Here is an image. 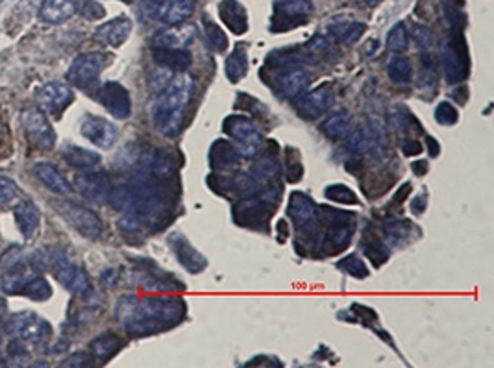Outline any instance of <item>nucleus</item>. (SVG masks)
<instances>
[{
    "instance_id": "nucleus-62",
    "label": "nucleus",
    "mask_w": 494,
    "mask_h": 368,
    "mask_svg": "<svg viewBox=\"0 0 494 368\" xmlns=\"http://www.w3.org/2000/svg\"><path fill=\"white\" fill-rule=\"evenodd\" d=\"M124 2H128V4H130V2H133V0H124Z\"/></svg>"
},
{
    "instance_id": "nucleus-45",
    "label": "nucleus",
    "mask_w": 494,
    "mask_h": 368,
    "mask_svg": "<svg viewBox=\"0 0 494 368\" xmlns=\"http://www.w3.org/2000/svg\"><path fill=\"white\" fill-rule=\"evenodd\" d=\"M387 46L392 52H403L408 48V30L402 23H398L387 35Z\"/></svg>"
},
{
    "instance_id": "nucleus-3",
    "label": "nucleus",
    "mask_w": 494,
    "mask_h": 368,
    "mask_svg": "<svg viewBox=\"0 0 494 368\" xmlns=\"http://www.w3.org/2000/svg\"><path fill=\"white\" fill-rule=\"evenodd\" d=\"M444 78L448 84H459L468 76V54L463 35L455 34L444 41L441 52Z\"/></svg>"
},
{
    "instance_id": "nucleus-46",
    "label": "nucleus",
    "mask_w": 494,
    "mask_h": 368,
    "mask_svg": "<svg viewBox=\"0 0 494 368\" xmlns=\"http://www.w3.org/2000/svg\"><path fill=\"white\" fill-rule=\"evenodd\" d=\"M435 121L443 126H454L459 121V113L450 102H441L435 108Z\"/></svg>"
},
{
    "instance_id": "nucleus-61",
    "label": "nucleus",
    "mask_w": 494,
    "mask_h": 368,
    "mask_svg": "<svg viewBox=\"0 0 494 368\" xmlns=\"http://www.w3.org/2000/svg\"><path fill=\"white\" fill-rule=\"evenodd\" d=\"M379 2H381V0H368V4H370V6H374V4H379Z\"/></svg>"
},
{
    "instance_id": "nucleus-34",
    "label": "nucleus",
    "mask_w": 494,
    "mask_h": 368,
    "mask_svg": "<svg viewBox=\"0 0 494 368\" xmlns=\"http://www.w3.org/2000/svg\"><path fill=\"white\" fill-rule=\"evenodd\" d=\"M247 69H248V61H247V54H245V48L237 46L236 50L231 52L228 59H226V76L231 84H237L247 76Z\"/></svg>"
},
{
    "instance_id": "nucleus-39",
    "label": "nucleus",
    "mask_w": 494,
    "mask_h": 368,
    "mask_svg": "<svg viewBox=\"0 0 494 368\" xmlns=\"http://www.w3.org/2000/svg\"><path fill=\"white\" fill-rule=\"evenodd\" d=\"M324 196H326L327 200L337 202V204H350V206H354V204H359V198H357L356 193H354L350 187H346V185H341V184H335V185H330V187H326V191H324Z\"/></svg>"
},
{
    "instance_id": "nucleus-59",
    "label": "nucleus",
    "mask_w": 494,
    "mask_h": 368,
    "mask_svg": "<svg viewBox=\"0 0 494 368\" xmlns=\"http://www.w3.org/2000/svg\"><path fill=\"white\" fill-rule=\"evenodd\" d=\"M454 97L459 104H465L466 102V89H465V87H459L457 91H454Z\"/></svg>"
},
{
    "instance_id": "nucleus-26",
    "label": "nucleus",
    "mask_w": 494,
    "mask_h": 368,
    "mask_svg": "<svg viewBox=\"0 0 494 368\" xmlns=\"http://www.w3.org/2000/svg\"><path fill=\"white\" fill-rule=\"evenodd\" d=\"M239 159H241V154L237 152L234 144L226 143V141H215L209 150V163L215 171L234 167Z\"/></svg>"
},
{
    "instance_id": "nucleus-7",
    "label": "nucleus",
    "mask_w": 494,
    "mask_h": 368,
    "mask_svg": "<svg viewBox=\"0 0 494 368\" xmlns=\"http://www.w3.org/2000/svg\"><path fill=\"white\" fill-rule=\"evenodd\" d=\"M50 261L54 274H56V280L70 294L80 296V298H86V296L91 294V282H89V276H87L84 269L73 265L69 259L65 258V255H59V253L50 258Z\"/></svg>"
},
{
    "instance_id": "nucleus-30",
    "label": "nucleus",
    "mask_w": 494,
    "mask_h": 368,
    "mask_svg": "<svg viewBox=\"0 0 494 368\" xmlns=\"http://www.w3.org/2000/svg\"><path fill=\"white\" fill-rule=\"evenodd\" d=\"M330 35L345 45H354L365 32V24L356 23V21H334L327 26Z\"/></svg>"
},
{
    "instance_id": "nucleus-52",
    "label": "nucleus",
    "mask_w": 494,
    "mask_h": 368,
    "mask_svg": "<svg viewBox=\"0 0 494 368\" xmlns=\"http://www.w3.org/2000/svg\"><path fill=\"white\" fill-rule=\"evenodd\" d=\"M426 206H428V196H426V193H422V195L417 196V198L413 200V204H411V211H413L415 215L424 213Z\"/></svg>"
},
{
    "instance_id": "nucleus-35",
    "label": "nucleus",
    "mask_w": 494,
    "mask_h": 368,
    "mask_svg": "<svg viewBox=\"0 0 494 368\" xmlns=\"http://www.w3.org/2000/svg\"><path fill=\"white\" fill-rule=\"evenodd\" d=\"M322 132L330 139H343L350 132V117L346 113H335L322 124Z\"/></svg>"
},
{
    "instance_id": "nucleus-8",
    "label": "nucleus",
    "mask_w": 494,
    "mask_h": 368,
    "mask_svg": "<svg viewBox=\"0 0 494 368\" xmlns=\"http://www.w3.org/2000/svg\"><path fill=\"white\" fill-rule=\"evenodd\" d=\"M21 124L24 128L26 139L37 148L48 150L56 144V133L50 122L46 121L45 113L37 108H26L21 113Z\"/></svg>"
},
{
    "instance_id": "nucleus-25",
    "label": "nucleus",
    "mask_w": 494,
    "mask_h": 368,
    "mask_svg": "<svg viewBox=\"0 0 494 368\" xmlns=\"http://www.w3.org/2000/svg\"><path fill=\"white\" fill-rule=\"evenodd\" d=\"M193 35H195V28L189 24H182V26L174 24V28L165 30L155 35L154 46L158 48H184L187 43H191Z\"/></svg>"
},
{
    "instance_id": "nucleus-37",
    "label": "nucleus",
    "mask_w": 494,
    "mask_h": 368,
    "mask_svg": "<svg viewBox=\"0 0 494 368\" xmlns=\"http://www.w3.org/2000/svg\"><path fill=\"white\" fill-rule=\"evenodd\" d=\"M346 146L354 154H365L372 146V130H368L367 126L356 128L346 141Z\"/></svg>"
},
{
    "instance_id": "nucleus-53",
    "label": "nucleus",
    "mask_w": 494,
    "mask_h": 368,
    "mask_svg": "<svg viewBox=\"0 0 494 368\" xmlns=\"http://www.w3.org/2000/svg\"><path fill=\"white\" fill-rule=\"evenodd\" d=\"M10 356L12 357H24L26 356V351H24V346L19 342V340H15V342H12L10 345Z\"/></svg>"
},
{
    "instance_id": "nucleus-5",
    "label": "nucleus",
    "mask_w": 494,
    "mask_h": 368,
    "mask_svg": "<svg viewBox=\"0 0 494 368\" xmlns=\"http://www.w3.org/2000/svg\"><path fill=\"white\" fill-rule=\"evenodd\" d=\"M58 211L64 215V219L69 222L73 228L80 231L82 235L87 239H98L102 235L104 224L102 220L98 219V215L91 211L89 207H84L80 204H75L70 200H61L56 204Z\"/></svg>"
},
{
    "instance_id": "nucleus-50",
    "label": "nucleus",
    "mask_w": 494,
    "mask_h": 368,
    "mask_svg": "<svg viewBox=\"0 0 494 368\" xmlns=\"http://www.w3.org/2000/svg\"><path fill=\"white\" fill-rule=\"evenodd\" d=\"M93 365V356H89V354H86V351H78V354H75V356L67 357L64 362H61V367H91Z\"/></svg>"
},
{
    "instance_id": "nucleus-16",
    "label": "nucleus",
    "mask_w": 494,
    "mask_h": 368,
    "mask_svg": "<svg viewBox=\"0 0 494 368\" xmlns=\"http://www.w3.org/2000/svg\"><path fill=\"white\" fill-rule=\"evenodd\" d=\"M287 213L305 235H310V233L315 231L316 207L311 202L310 196L302 195V193H293L291 200H289Z\"/></svg>"
},
{
    "instance_id": "nucleus-4",
    "label": "nucleus",
    "mask_w": 494,
    "mask_h": 368,
    "mask_svg": "<svg viewBox=\"0 0 494 368\" xmlns=\"http://www.w3.org/2000/svg\"><path fill=\"white\" fill-rule=\"evenodd\" d=\"M225 132L230 135L234 141H237V152L241 154V157H254L258 154L259 146H261V133L258 132V128L254 126V122L250 119L243 115H230L225 121Z\"/></svg>"
},
{
    "instance_id": "nucleus-57",
    "label": "nucleus",
    "mask_w": 494,
    "mask_h": 368,
    "mask_svg": "<svg viewBox=\"0 0 494 368\" xmlns=\"http://www.w3.org/2000/svg\"><path fill=\"white\" fill-rule=\"evenodd\" d=\"M413 171L415 174H419V176H424L426 173H428V162H415L413 163Z\"/></svg>"
},
{
    "instance_id": "nucleus-27",
    "label": "nucleus",
    "mask_w": 494,
    "mask_h": 368,
    "mask_svg": "<svg viewBox=\"0 0 494 368\" xmlns=\"http://www.w3.org/2000/svg\"><path fill=\"white\" fill-rule=\"evenodd\" d=\"M61 155L70 167L80 168V171H89V168L97 167L100 163V155L91 152V150L80 148L76 144H65L61 148Z\"/></svg>"
},
{
    "instance_id": "nucleus-1",
    "label": "nucleus",
    "mask_w": 494,
    "mask_h": 368,
    "mask_svg": "<svg viewBox=\"0 0 494 368\" xmlns=\"http://www.w3.org/2000/svg\"><path fill=\"white\" fill-rule=\"evenodd\" d=\"M185 302L178 296H124L117 304V318L132 337H149L182 322Z\"/></svg>"
},
{
    "instance_id": "nucleus-2",
    "label": "nucleus",
    "mask_w": 494,
    "mask_h": 368,
    "mask_svg": "<svg viewBox=\"0 0 494 368\" xmlns=\"http://www.w3.org/2000/svg\"><path fill=\"white\" fill-rule=\"evenodd\" d=\"M193 91L195 80L185 72H180L173 80L167 81V86L163 87L152 108V122L158 128V132L167 137L178 135Z\"/></svg>"
},
{
    "instance_id": "nucleus-6",
    "label": "nucleus",
    "mask_w": 494,
    "mask_h": 368,
    "mask_svg": "<svg viewBox=\"0 0 494 368\" xmlns=\"http://www.w3.org/2000/svg\"><path fill=\"white\" fill-rule=\"evenodd\" d=\"M6 331L13 335L15 339H21L24 342H43L52 335L50 324L45 318H41L35 313H19L13 315L6 324Z\"/></svg>"
},
{
    "instance_id": "nucleus-9",
    "label": "nucleus",
    "mask_w": 494,
    "mask_h": 368,
    "mask_svg": "<svg viewBox=\"0 0 494 368\" xmlns=\"http://www.w3.org/2000/svg\"><path fill=\"white\" fill-rule=\"evenodd\" d=\"M106 65V56L100 52H87L82 54L70 64L67 70V80L76 87H87L97 81Z\"/></svg>"
},
{
    "instance_id": "nucleus-56",
    "label": "nucleus",
    "mask_w": 494,
    "mask_h": 368,
    "mask_svg": "<svg viewBox=\"0 0 494 368\" xmlns=\"http://www.w3.org/2000/svg\"><path fill=\"white\" fill-rule=\"evenodd\" d=\"M160 4H161V0H144V8H146V12H149L150 15H155V12H158Z\"/></svg>"
},
{
    "instance_id": "nucleus-49",
    "label": "nucleus",
    "mask_w": 494,
    "mask_h": 368,
    "mask_svg": "<svg viewBox=\"0 0 494 368\" xmlns=\"http://www.w3.org/2000/svg\"><path fill=\"white\" fill-rule=\"evenodd\" d=\"M413 39L415 45L422 48V50H426V48H430L431 43H433V35H431L430 28H426L422 24H417L413 28Z\"/></svg>"
},
{
    "instance_id": "nucleus-58",
    "label": "nucleus",
    "mask_w": 494,
    "mask_h": 368,
    "mask_svg": "<svg viewBox=\"0 0 494 368\" xmlns=\"http://www.w3.org/2000/svg\"><path fill=\"white\" fill-rule=\"evenodd\" d=\"M378 46H379L378 39H372V41H368V45H367V48H365V54H367L368 58H370V56H374V54H376V50H378Z\"/></svg>"
},
{
    "instance_id": "nucleus-15",
    "label": "nucleus",
    "mask_w": 494,
    "mask_h": 368,
    "mask_svg": "<svg viewBox=\"0 0 494 368\" xmlns=\"http://www.w3.org/2000/svg\"><path fill=\"white\" fill-rule=\"evenodd\" d=\"M75 189L80 193L86 200H91L95 204H106L109 200L111 184L109 178L102 173H86L78 174L75 180Z\"/></svg>"
},
{
    "instance_id": "nucleus-42",
    "label": "nucleus",
    "mask_w": 494,
    "mask_h": 368,
    "mask_svg": "<svg viewBox=\"0 0 494 368\" xmlns=\"http://www.w3.org/2000/svg\"><path fill=\"white\" fill-rule=\"evenodd\" d=\"M206 37L209 41V46H211L215 52H225L228 48V39H226V34L222 30L218 28V24H215L213 21H207L206 19Z\"/></svg>"
},
{
    "instance_id": "nucleus-43",
    "label": "nucleus",
    "mask_w": 494,
    "mask_h": 368,
    "mask_svg": "<svg viewBox=\"0 0 494 368\" xmlns=\"http://www.w3.org/2000/svg\"><path fill=\"white\" fill-rule=\"evenodd\" d=\"M339 269L341 271H345L346 274H350V276L361 278V280L368 276V269L367 265H365V261H363L359 255H356V253L346 255V258L339 263Z\"/></svg>"
},
{
    "instance_id": "nucleus-24",
    "label": "nucleus",
    "mask_w": 494,
    "mask_h": 368,
    "mask_svg": "<svg viewBox=\"0 0 494 368\" xmlns=\"http://www.w3.org/2000/svg\"><path fill=\"white\" fill-rule=\"evenodd\" d=\"M152 58H154L155 64L165 67V69L182 70V72L185 69H189L191 64H193L191 54L184 48H158V46H154Z\"/></svg>"
},
{
    "instance_id": "nucleus-48",
    "label": "nucleus",
    "mask_w": 494,
    "mask_h": 368,
    "mask_svg": "<svg viewBox=\"0 0 494 368\" xmlns=\"http://www.w3.org/2000/svg\"><path fill=\"white\" fill-rule=\"evenodd\" d=\"M78 12L89 21H98V19L104 17V8L95 0H82V6L78 8Z\"/></svg>"
},
{
    "instance_id": "nucleus-41",
    "label": "nucleus",
    "mask_w": 494,
    "mask_h": 368,
    "mask_svg": "<svg viewBox=\"0 0 494 368\" xmlns=\"http://www.w3.org/2000/svg\"><path fill=\"white\" fill-rule=\"evenodd\" d=\"M24 294L32 300H37V302H43V300H48L52 294V289L48 285L45 278H32L26 285H24Z\"/></svg>"
},
{
    "instance_id": "nucleus-51",
    "label": "nucleus",
    "mask_w": 494,
    "mask_h": 368,
    "mask_svg": "<svg viewBox=\"0 0 494 368\" xmlns=\"http://www.w3.org/2000/svg\"><path fill=\"white\" fill-rule=\"evenodd\" d=\"M402 152L408 157L419 155L422 152V144L419 141H413V139H406V141H402Z\"/></svg>"
},
{
    "instance_id": "nucleus-13",
    "label": "nucleus",
    "mask_w": 494,
    "mask_h": 368,
    "mask_svg": "<svg viewBox=\"0 0 494 368\" xmlns=\"http://www.w3.org/2000/svg\"><path fill=\"white\" fill-rule=\"evenodd\" d=\"M98 100L104 108L115 117V119H128L132 113V100H130V93L124 86L117 84V81H108L100 87L98 91Z\"/></svg>"
},
{
    "instance_id": "nucleus-17",
    "label": "nucleus",
    "mask_w": 494,
    "mask_h": 368,
    "mask_svg": "<svg viewBox=\"0 0 494 368\" xmlns=\"http://www.w3.org/2000/svg\"><path fill=\"white\" fill-rule=\"evenodd\" d=\"M169 244H171L174 255L178 258L180 265L184 267L185 271H189L191 274H198L206 269V258L196 252L195 246L182 233H173L169 239Z\"/></svg>"
},
{
    "instance_id": "nucleus-64",
    "label": "nucleus",
    "mask_w": 494,
    "mask_h": 368,
    "mask_svg": "<svg viewBox=\"0 0 494 368\" xmlns=\"http://www.w3.org/2000/svg\"><path fill=\"white\" fill-rule=\"evenodd\" d=\"M0 132H2V124H0Z\"/></svg>"
},
{
    "instance_id": "nucleus-38",
    "label": "nucleus",
    "mask_w": 494,
    "mask_h": 368,
    "mask_svg": "<svg viewBox=\"0 0 494 368\" xmlns=\"http://www.w3.org/2000/svg\"><path fill=\"white\" fill-rule=\"evenodd\" d=\"M387 75L395 84H408L413 76V69L406 58H395L387 65Z\"/></svg>"
},
{
    "instance_id": "nucleus-22",
    "label": "nucleus",
    "mask_w": 494,
    "mask_h": 368,
    "mask_svg": "<svg viewBox=\"0 0 494 368\" xmlns=\"http://www.w3.org/2000/svg\"><path fill=\"white\" fill-rule=\"evenodd\" d=\"M218 13H220L222 23L236 35H243L248 30V15L241 2H237V0H222L220 6H218Z\"/></svg>"
},
{
    "instance_id": "nucleus-23",
    "label": "nucleus",
    "mask_w": 494,
    "mask_h": 368,
    "mask_svg": "<svg viewBox=\"0 0 494 368\" xmlns=\"http://www.w3.org/2000/svg\"><path fill=\"white\" fill-rule=\"evenodd\" d=\"M32 171H34L35 178L39 180L46 189L54 191L58 195H69L70 191H73L67 178L50 163H35Z\"/></svg>"
},
{
    "instance_id": "nucleus-20",
    "label": "nucleus",
    "mask_w": 494,
    "mask_h": 368,
    "mask_svg": "<svg viewBox=\"0 0 494 368\" xmlns=\"http://www.w3.org/2000/svg\"><path fill=\"white\" fill-rule=\"evenodd\" d=\"M78 12V0H43L39 17L46 24H61Z\"/></svg>"
},
{
    "instance_id": "nucleus-54",
    "label": "nucleus",
    "mask_w": 494,
    "mask_h": 368,
    "mask_svg": "<svg viewBox=\"0 0 494 368\" xmlns=\"http://www.w3.org/2000/svg\"><path fill=\"white\" fill-rule=\"evenodd\" d=\"M411 193V184H406L400 187V191H398L397 195H395V204H402V200L406 198V196Z\"/></svg>"
},
{
    "instance_id": "nucleus-28",
    "label": "nucleus",
    "mask_w": 494,
    "mask_h": 368,
    "mask_svg": "<svg viewBox=\"0 0 494 368\" xmlns=\"http://www.w3.org/2000/svg\"><path fill=\"white\" fill-rule=\"evenodd\" d=\"M32 271L30 267L23 265V263H17V265L10 267L6 271V274L2 276V282H0V287L2 291L8 294L13 293H21L24 289V285L32 280Z\"/></svg>"
},
{
    "instance_id": "nucleus-44",
    "label": "nucleus",
    "mask_w": 494,
    "mask_h": 368,
    "mask_svg": "<svg viewBox=\"0 0 494 368\" xmlns=\"http://www.w3.org/2000/svg\"><path fill=\"white\" fill-rule=\"evenodd\" d=\"M363 252L367 253V258L372 261L374 265L379 267L383 265L387 261V258H389V252H387V248L381 244V242H378L376 239H365L363 241Z\"/></svg>"
},
{
    "instance_id": "nucleus-63",
    "label": "nucleus",
    "mask_w": 494,
    "mask_h": 368,
    "mask_svg": "<svg viewBox=\"0 0 494 368\" xmlns=\"http://www.w3.org/2000/svg\"><path fill=\"white\" fill-rule=\"evenodd\" d=\"M0 345H2V337H0Z\"/></svg>"
},
{
    "instance_id": "nucleus-32",
    "label": "nucleus",
    "mask_w": 494,
    "mask_h": 368,
    "mask_svg": "<svg viewBox=\"0 0 494 368\" xmlns=\"http://www.w3.org/2000/svg\"><path fill=\"white\" fill-rule=\"evenodd\" d=\"M310 81H311V76L307 70L293 69L289 70V72H285V75L280 78V86H282L283 93H285L287 97H298L300 93L310 86Z\"/></svg>"
},
{
    "instance_id": "nucleus-18",
    "label": "nucleus",
    "mask_w": 494,
    "mask_h": 368,
    "mask_svg": "<svg viewBox=\"0 0 494 368\" xmlns=\"http://www.w3.org/2000/svg\"><path fill=\"white\" fill-rule=\"evenodd\" d=\"M132 32V21L128 17H117L109 23L98 26L95 32V39L106 46H121Z\"/></svg>"
},
{
    "instance_id": "nucleus-11",
    "label": "nucleus",
    "mask_w": 494,
    "mask_h": 368,
    "mask_svg": "<svg viewBox=\"0 0 494 368\" xmlns=\"http://www.w3.org/2000/svg\"><path fill=\"white\" fill-rule=\"evenodd\" d=\"M278 195L272 196V189L265 191L259 198H248V200H241L234 207V217L239 224L243 226H259V220L267 219V211L270 207L276 206Z\"/></svg>"
},
{
    "instance_id": "nucleus-36",
    "label": "nucleus",
    "mask_w": 494,
    "mask_h": 368,
    "mask_svg": "<svg viewBox=\"0 0 494 368\" xmlns=\"http://www.w3.org/2000/svg\"><path fill=\"white\" fill-rule=\"evenodd\" d=\"M278 171H280V167H278V162L274 155H270L269 152H265V154H261L256 159V163H254L252 167V176L258 182H263V180H270L274 178L278 174Z\"/></svg>"
},
{
    "instance_id": "nucleus-33",
    "label": "nucleus",
    "mask_w": 494,
    "mask_h": 368,
    "mask_svg": "<svg viewBox=\"0 0 494 368\" xmlns=\"http://www.w3.org/2000/svg\"><path fill=\"white\" fill-rule=\"evenodd\" d=\"M411 231H419L409 220H387L383 226V233L389 244L398 246L411 239Z\"/></svg>"
},
{
    "instance_id": "nucleus-31",
    "label": "nucleus",
    "mask_w": 494,
    "mask_h": 368,
    "mask_svg": "<svg viewBox=\"0 0 494 368\" xmlns=\"http://www.w3.org/2000/svg\"><path fill=\"white\" fill-rule=\"evenodd\" d=\"M119 348H121V339L113 333L98 335L97 339L91 342V346H89L93 359H97L100 362H106L108 359H111L119 351Z\"/></svg>"
},
{
    "instance_id": "nucleus-12",
    "label": "nucleus",
    "mask_w": 494,
    "mask_h": 368,
    "mask_svg": "<svg viewBox=\"0 0 494 368\" xmlns=\"http://www.w3.org/2000/svg\"><path fill=\"white\" fill-rule=\"evenodd\" d=\"M82 135L98 148L109 150L117 143L119 132L109 121L97 115H86L80 122Z\"/></svg>"
},
{
    "instance_id": "nucleus-29",
    "label": "nucleus",
    "mask_w": 494,
    "mask_h": 368,
    "mask_svg": "<svg viewBox=\"0 0 494 368\" xmlns=\"http://www.w3.org/2000/svg\"><path fill=\"white\" fill-rule=\"evenodd\" d=\"M13 215H15V222L24 237H32L35 230L39 228V211L35 209L32 202H21L15 207Z\"/></svg>"
},
{
    "instance_id": "nucleus-60",
    "label": "nucleus",
    "mask_w": 494,
    "mask_h": 368,
    "mask_svg": "<svg viewBox=\"0 0 494 368\" xmlns=\"http://www.w3.org/2000/svg\"><path fill=\"white\" fill-rule=\"evenodd\" d=\"M4 311H6V300L0 296V315H2Z\"/></svg>"
},
{
    "instance_id": "nucleus-40",
    "label": "nucleus",
    "mask_w": 494,
    "mask_h": 368,
    "mask_svg": "<svg viewBox=\"0 0 494 368\" xmlns=\"http://www.w3.org/2000/svg\"><path fill=\"white\" fill-rule=\"evenodd\" d=\"M304 174L302 168V162H300V154L296 148L285 150V178L291 184H296Z\"/></svg>"
},
{
    "instance_id": "nucleus-19",
    "label": "nucleus",
    "mask_w": 494,
    "mask_h": 368,
    "mask_svg": "<svg viewBox=\"0 0 494 368\" xmlns=\"http://www.w3.org/2000/svg\"><path fill=\"white\" fill-rule=\"evenodd\" d=\"M334 104V91L327 86H322L315 91H310L307 95L298 100V110L305 117H319L324 111H327Z\"/></svg>"
},
{
    "instance_id": "nucleus-14",
    "label": "nucleus",
    "mask_w": 494,
    "mask_h": 368,
    "mask_svg": "<svg viewBox=\"0 0 494 368\" xmlns=\"http://www.w3.org/2000/svg\"><path fill=\"white\" fill-rule=\"evenodd\" d=\"M35 98L41 104V108L48 113H61L75 100V93L65 84L50 81V84H45L37 89Z\"/></svg>"
},
{
    "instance_id": "nucleus-21",
    "label": "nucleus",
    "mask_w": 494,
    "mask_h": 368,
    "mask_svg": "<svg viewBox=\"0 0 494 368\" xmlns=\"http://www.w3.org/2000/svg\"><path fill=\"white\" fill-rule=\"evenodd\" d=\"M195 12V0H161L155 17L165 24H180L187 21Z\"/></svg>"
},
{
    "instance_id": "nucleus-47",
    "label": "nucleus",
    "mask_w": 494,
    "mask_h": 368,
    "mask_svg": "<svg viewBox=\"0 0 494 368\" xmlns=\"http://www.w3.org/2000/svg\"><path fill=\"white\" fill-rule=\"evenodd\" d=\"M17 193V184H15L13 180L0 176V204H2V206H6V204L15 200Z\"/></svg>"
},
{
    "instance_id": "nucleus-55",
    "label": "nucleus",
    "mask_w": 494,
    "mask_h": 368,
    "mask_svg": "<svg viewBox=\"0 0 494 368\" xmlns=\"http://www.w3.org/2000/svg\"><path fill=\"white\" fill-rule=\"evenodd\" d=\"M426 141H428V146H430V157H435V155H439L441 148H439V143H437V139L426 137Z\"/></svg>"
},
{
    "instance_id": "nucleus-10",
    "label": "nucleus",
    "mask_w": 494,
    "mask_h": 368,
    "mask_svg": "<svg viewBox=\"0 0 494 368\" xmlns=\"http://www.w3.org/2000/svg\"><path fill=\"white\" fill-rule=\"evenodd\" d=\"M272 8H274V19H272L270 30L276 28L278 24H283L280 32L305 23L307 17L313 13V2L311 0H274Z\"/></svg>"
}]
</instances>
